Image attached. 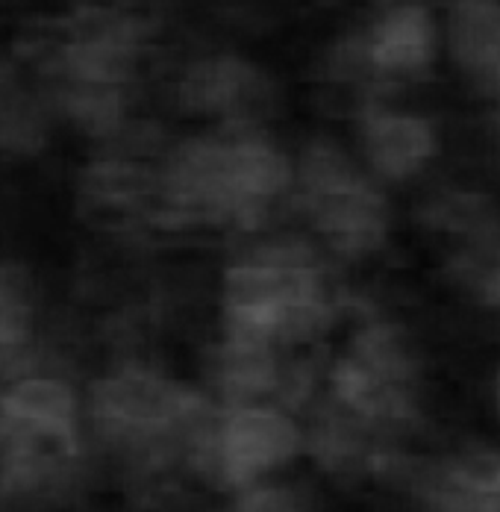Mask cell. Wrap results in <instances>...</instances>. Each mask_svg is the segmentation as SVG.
Returning <instances> with one entry per match:
<instances>
[{"label":"cell","mask_w":500,"mask_h":512,"mask_svg":"<svg viewBox=\"0 0 500 512\" xmlns=\"http://www.w3.org/2000/svg\"><path fill=\"white\" fill-rule=\"evenodd\" d=\"M292 162L256 127L189 139L159 168L168 230L262 227L292 192Z\"/></svg>","instance_id":"cell-1"},{"label":"cell","mask_w":500,"mask_h":512,"mask_svg":"<svg viewBox=\"0 0 500 512\" xmlns=\"http://www.w3.org/2000/svg\"><path fill=\"white\" fill-rule=\"evenodd\" d=\"M148 30L139 18L83 9L39 24L24 56L48 77L59 106L92 136H115L124 121V86L136 77Z\"/></svg>","instance_id":"cell-2"},{"label":"cell","mask_w":500,"mask_h":512,"mask_svg":"<svg viewBox=\"0 0 500 512\" xmlns=\"http://www.w3.org/2000/svg\"><path fill=\"white\" fill-rule=\"evenodd\" d=\"M333 318L327 274L300 242L262 245L224 274V336L283 351L315 339Z\"/></svg>","instance_id":"cell-3"},{"label":"cell","mask_w":500,"mask_h":512,"mask_svg":"<svg viewBox=\"0 0 500 512\" xmlns=\"http://www.w3.org/2000/svg\"><path fill=\"white\" fill-rule=\"evenodd\" d=\"M80 465L77 398L59 377H15L0 395V492L48 498Z\"/></svg>","instance_id":"cell-4"},{"label":"cell","mask_w":500,"mask_h":512,"mask_svg":"<svg viewBox=\"0 0 500 512\" xmlns=\"http://www.w3.org/2000/svg\"><path fill=\"white\" fill-rule=\"evenodd\" d=\"M100 433L127 457L156 468L180 451H195L212 407L192 386L148 365H121L92 389Z\"/></svg>","instance_id":"cell-5"},{"label":"cell","mask_w":500,"mask_h":512,"mask_svg":"<svg viewBox=\"0 0 500 512\" xmlns=\"http://www.w3.org/2000/svg\"><path fill=\"white\" fill-rule=\"evenodd\" d=\"M330 410L392 436L418 418V359L406 333L389 321H365L330 368Z\"/></svg>","instance_id":"cell-6"},{"label":"cell","mask_w":500,"mask_h":512,"mask_svg":"<svg viewBox=\"0 0 500 512\" xmlns=\"http://www.w3.org/2000/svg\"><path fill=\"white\" fill-rule=\"evenodd\" d=\"M292 189L309 227L336 254L359 259L386 245L389 204L336 145L312 142L300 156Z\"/></svg>","instance_id":"cell-7"},{"label":"cell","mask_w":500,"mask_h":512,"mask_svg":"<svg viewBox=\"0 0 500 512\" xmlns=\"http://www.w3.org/2000/svg\"><path fill=\"white\" fill-rule=\"evenodd\" d=\"M300 448L303 430L286 407L250 404L212 415L192 457L212 480L242 492L268 471L295 460Z\"/></svg>","instance_id":"cell-8"},{"label":"cell","mask_w":500,"mask_h":512,"mask_svg":"<svg viewBox=\"0 0 500 512\" xmlns=\"http://www.w3.org/2000/svg\"><path fill=\"white\" fill-rule=\"evenodd\" d=\"M450 239V277L483 307L500 309V209L471 192H448L424 209Z\"/></svg>","instance_id":"cell-9"},{"label":"cell","mask_w":500,"mask_h":512,"mask_svg":"<svg viewBox=\"0 0 500 512\" xmlns=\"http://www.w3.org/2000/svg\"><path fill=\"white\" fill-rule=\"evenodd\" d=\"M77 198H80V209L98 227L168 230L159 168H150L145 162L124 159V156L92 162L80 174Z\"/></svg>","instance_id":"cell-10"},{"label":"cell","mask_w":500,"mask_h":512,"mask_svg":"<svg viewBox=\"0 0 500 512\" xmlns=\"http://www.w3.org/2000/svg\"><path fill=\"white\" fill-rule=\"evenodd\" d=\"M436 51V27L421 3L389 6L345 48V68L377 80H400L427 71Z\"/></svg>","instance_id":"cell-11"},{"label":"cell","mask_w":500,"mask_h":512,"mask_svg":"<svg viewBox=\"0 0 500 512\" xmlns=\"http://www.w3.org/2000/svg\"><path fill=\"white\" fill-rule=\"evenodd\" d=\"M180 103L189 112L221 118L227 127H256L274 106V86L248 59L212 56L186 71Z\"/></svg>","instance_id":"cell-12"},{"label":"cell","mask_w":500,"mask_h":512,"mask_svg":"<svg viewBox=\"0 0 500 512\" xmlns=\"http://www.w3.org/2000/svg\"><path fill=\"white\" fill-rule=\"evenodd\" d=\"M409 477L424 512H500V451H459Z\"/></svg>","instance_id":"cell-13"},{"label":"cell","mask_w":500,"mask_h":512,"mask_svg":"<svg viewBox=\"0 0 500 512\" xmlns=\"http://www.w3.org/2000/svg\"><path fill=\"white\" fill-rule=\"evenodd\" d=\"M362 145L371 168L380 177L406 180L433 159L436 133L418 115L368 106L362 112Z\"/></svg>","instance_id":"cell-14"},{"label":"cell","mask_w":500,"mask_h":512,"mask_svg":"<svg viewBox=\"0 0 500 512\" xmlns=\"http://www.w3.org/2000/svg\"><path fill=\"white\" fill-rule=\"evenodd\" d=\"M448 42L459 71L500 103V0H453Z\"/></svg>","instance_id":"cell-15"},{"label":"cell","mask_w":500,"mask_h":512,"mask_svg":"<svg viewBox=\"0 0 500 512\" xmlns=\"http://www.w3.org/2000/svg\"><path fill=\"white\" fill-rule=\"evenodd\" d=\"M36 289L15 262H0V380L15 377L33 351Z\"/></svg>","instance_id":"cell-16"},{"label":"cell","mask_w":500,"mask_h":512,"mask_svg":"<svg viewBox=\"0 0 500 512\" xmlns=\"http://www.w3.org/2000/svg\"><path fill=\"white\" fill-rule=\"evenodd\" d=\"M45 145V112L0 56V154L30 156Z\"/></svg>","instance_id":"cell-17"},{"label":"cell","mask_w":500,"mask_h":512,"mask_svg":"<svg viewBox=\"0 0 500 512\" xmlns=\"http://www.w3.org/2000/svg\"><path fill=\"white\" fill-rule=\"evenodd\" d=\"M233 512H303V501L295 489L277 483H253L239 492Z\"/></svg>","instance_id":"cell-18"},{"label":"cell","mask_w":500,"mask_h":512,"mask_svg":"<svg viewBox=\"0 0 500 512\" xmlns=\"http://www.w3.org/2000/svg\"><path fill=\"white\" fill-rule=\"evenodd\" d=\"M498 407H500V374H498Z\"/></svg>","instance_id":"cell-19"},{"label":"cell","mask_w":500,"mask_h":512,"mask_svg":"<svg viewBox=\"0 0 500 512\" xmlns=\"http://www.w3.org/2000/svg\"><path fill=\"white\" fill-rule=\"evenodd\" d=\"M498 133H500V112H498Z\"/></svg>","instance_id":"cell-20"}]
</instances>
